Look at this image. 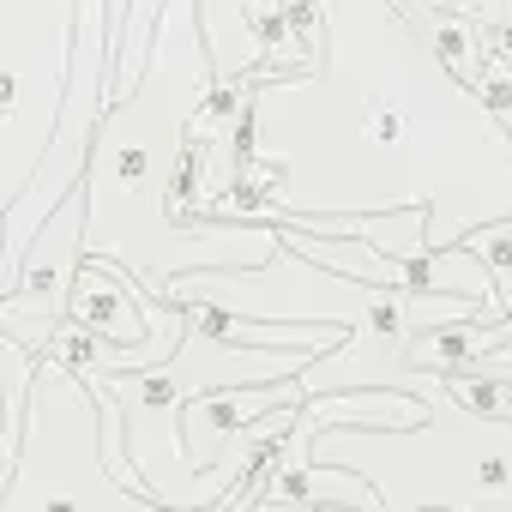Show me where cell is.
<instances>
[{"instance_id":"2","label":"cell","mask_w":512,"mask_h":512,"mask_svg":"<svg viewBox=\"0 0 512 512\" xmlns=\"http://www.w3.org/2000/svg\"><path fill=\"white\" fill-rule=\"evenodd\" d=\"M217 91V61L199 25V0H169L151 67L133 97L109 103L91 169H85V205H91V260L127 266L151 296H169L187 272H235L266 266L278 253L272 223H235V217H175L193 115Z\"/></svg>"},{"instance_id":"1","label":"cell","mask_w":512,"mask_h":512,"mask_svg":"<svg viewBox=\"0 0 512 512\" xmlns=\"http://www.w3.org/2000/svg\"><path fill=\"white\" fill-rule=\"evenodd\" d=\"M320 61L260 79L235 223L428 211V247L512 217V133L416 31L422 0H308Z\"/></svg>"},{"instance_id":"12","label":"cell","mask_w":512,"mask_h":512,"mask_svg":"<svg viewBox=\"0 0 512 512\" xmlns=\"http://www.w3.org/2000/svg\"><path fill=\"white\" fill-rule=\"evenodd\" d=\"M163 7H169V0H133V13H127V37H121V55H115V103L139 91V79H145V67H151L157 25H163Z\"/></svg>"},{"instance_id":"15","label":"cell","mask_w":512,"mask_h":512,"mask_svg":"<svg viewBox=\"0 0 512 512\" xmlns=\"http://www.w3.org/2000/svg\"><path fill=\"white\" fill-rule=\"evenodd\" d=\"M446 7H458V13H482V0H446Z\"/></svg>"},{"instance_id":"5","label":"cell","mask_w":512,"mask_h":512,"mask_svg":"<svg viewBox=\"0 0 512 512\" xmlns=\"http://www.w3.org/2000/svg\"><path fill=\"white\" fill-rule=\"evenodd\" d=\"M79 0H0V205L31 193L67 103Z\"/></svg>"},{"instance_id":"4","label":"cell","mask_w":512,"mask_h":512,"mask_svg":"<svg viewBox=\"0 0 512 512\" xmlns=\"http://www.w3.org/2000/svg\"><path fill=\"white\" fill-rule=\"evenodd\" d=\"M0 512H175L127 488L103 458V398L91 380L43 356L25 452L7 470Z\"/></svg>"},{"instance_id":"9","label":"cell","mask_w":512,"mask_h":512,"mask_svg":"<svg viewBox=\"0 0 512 512\" xmlns=\"http://www.w3.org/2000/svg\"><path fill=\"white\" fill-rule=\"evenodd\" d=\"M73 326L115 338V344H133V350L157 344V332L145 320V284L115 260H85L79 290H73Z\"/></svg>"},{"instance_id":"14","label":"cell","mask_w":512,"mask_h":512,"mask_svg":"<svg viewBox=\"0 0 512 512\" xmlns=\"http://www.w3.org/2000/svg\"><path fill=\"white\" fill-rule=\"evenodd\" d=\"M253 512H314V506H302V500H284V494H266Z\"/></svg>"},{"instance_id":"13","label":"cell","mask_w":512,"mask_h":512,"mask_svg":"<svg viewBox=\"0 0 512 512\" xmlns=\"http://www.w3.org/2000/svg\"><path fill=\"white\" fill-rule=\"evenodd\" d=\"M127 13H133V0H109V31H115V55H121V37H127Z\"/></svg>"},{"instance_id":"3","label":"cell","mask_w":512,"mask_h":512,"mask_svg":"<svg viewBox=\"0 0 512 512\" xmlns=\"http://www.w3.org/2000/svg\"><path fill=\"white\" fill-rule=\"evenodd\" d=\"M416 398V428H320L314 464L368 476L380 512H512V416L458 404L446 374H422Z\"/></svg>"},{"instance_id":"7","label":"cell","mask_w":512,"mask_h":512,"mask_svg":"<svg viewBox=\"0 0 512 512\" xmlns=\"http://www.w3.org/2000/svg\"><path fill=\"white\" fill-rule=\"evenodd\" d=\"M91 260V205H85V187L37 229V241L25 247V260L0 296V332L19 338L25 350H49L61 338V326L73 320V290H79V272Z\"/></svg>"},{"instance_id":"10","label":"cell","mask_w":512,"mask_h":512,"mask_svg":"<svg viewBox=\"0 0 512 512\" xmlns=\"http://www.w3.org/2000/svg\"><path fill=\"white\" fill-rule=\"evenodd\" d=\"M199 25H205L217 79H272V43L247 0H199Z\"/></svg>"},{"instance_id":"16","label":"cell","mask_w":512,"mask_h":512,"mask_svg":"<svg viewBox=\"0 0 512 512\" xmlns=\"http://www.w3.org/2000/svg\"><path fill=\"white\" fill-rule=\"evenodd\" d=\"M494 7H500V0H482V13H476V19H488V13H494Z\"/></svg>"},{"instance_id":"8","label":"cell","mask_w":512,"mask_h":512,"mask_svg":"<svg viewBox=\"0 0 512 512\" xmlns=\"http://www.w3.org/2000/svg\"><path fill=\"white\" fill-rule=\"evenodd\" d=\"M308 404L296 380H278V386H235V392H205L181 410V428H187V458L193 470H217L241 440H253L272 410H296Z\"/></svg>"},{"instance_id":"11","label":"cell","mask_w":512,"mask_h":512,"mask_svg":"<svg viewBox=\"0 0 512 512\" xmlns=\"http://www.w3.org/2000/svg\"><path fill=\"white\" fill-rule=\"evenodd\" d=\"M464 247L476 253V260L488 266V278H494V302H488V314H482V320L506 326V320H512V217L470 229V235H464Z\"/></svg>"},{"instance_id":"6","label":"cell","mask_w":512,"mask_h":512,"mask_svg":"<svg viewBox=\"0 0 512 512\" xmlns=\"http://www.w3.org/2000/svg\"><path fill=\"white\" fill-rule=\"evenodd\" d=\"M284 235V229H278ZM175 308H211L235 320H278V326H368L386 302L380 284H356L332 266H314L302 247L278 241L266 266H235V272H187L169 284Z\"/></svg>"}]
</instances>
